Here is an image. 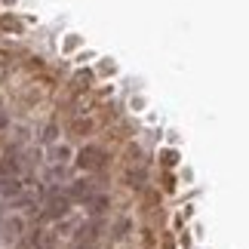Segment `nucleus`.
I'll use <instances>...</instances> for the list:
<instances>
[{"label":"nucleus","instance_id":"f03ea898","mask_svg":"<svg viewBox=\"0 0 249 249\" xmlns=\"http://www.w3.org/2000/svg\"><path fill=\"white\" fill-rule=\"evenodd\" d=\"M71 213V200L62 194V191H50V200H46V218H62V215H68Z\"/></svg>","mask_w":249,"mask_h":249},{"label":"nucleus","instance_id":"f257e3e1","mask_svg":"<svg viewBox=\"0 0 249 249\" xmlns=\"http://www.w3.org/2000/svg\"><path fill=\"white\" fill-rule=\"evenodd\" d=\"M105 160H108V154H105V148L99 145H86L77 151V166L80 169H102Z\"/></svg>","mask_w":249,"mask_h":249},{"label":"nucleus","instance_id":"1a4fd4ad","mask_svg":"<svg viewBox=\"0 0 249 249\" xmlns=\"http://www.w3.org/2000/svg\"><path fill=\"white\" fill-rule=\"evenodd\" d=\"M43 142H55V126H46L43 129Z\"/></svg>","mask_w":249,"mask_h":249},{"label":"nucleus","instance_id":"0eeeda50","mask_svg":"<svg viewBox=\"0 0 249 249\" xmlns=\"http://www.w3.org/2000/svg\"><path fill=\"white\" fill-rule=\"evenodd\" d=\"M160 160H163L166 166H172V163L178 160V154H176V151H160Z\"/></svg>","mask_w":249,"mask_h":249},{"label":"nucleus","instance_id":"423d86ee","mask_svg":"<svg viewBox=\"0 0 249 249\" xmlns=\"http://www.w3.org/2000/svg\"><path fill=\"white\" fill-rule=\"evenodd\" d=\"M0 28H3V31H13V34H18L22 31V22H18V18H0Z\"/></svg>","mask_w":249,"mask_h":249},{"label":"nucleus","instance_id":"20e7f679","mask_svg":"<svg viewBox=\"0 0 249 249\" xmlns=\"http://www.w3.org/2000/svg\"><path fill=\"white\" fill-rule=\"evenodd\" d=\"M0 194L3 197H18L22 194V181L16 176H0Z\"/></svg>","mask_w":249,"mask_h":249},{"label":"nucleus","instance_id":"7ed1b4c3","mask_svg":"<svg viewBox=\"0 0 249 249\" xmlns=\"http://www.w3.org/2000/svg\"><path fill=\"white\" fill-rule=\"evenodd\" d=\"M74 203V200H83V203H89V200L95 197V188H92V181H71V188H68V194H65Z\"/></svg>","mask_w":249,"mask_h":249},{"label":"nucleus","instance_id":"39448f33","mask_svg":"<svg viewBox=\"0 0 249 249\" xmlns=\"http://www.w3.org/2000/svg\"><path fill=\"white\" fill-rule=\"evenodd\" d=\"M105 209H108V197H105V194H99V197L89 200V213L99 215V213H105Z\"/></svg>","mask_w":249,"mask_h":249},{"label":"nucleus","instance_id":"9d476101","mask_svg":"<svg viewBox=\"0 0 249 249\" xmlns=\"http://www.w3.org/2000/svg\"><path fill=\"white\" fill-rule=\"evenodd\" d=\"M9 126V117H6V111H0V129H6Z\"/></svg>","mask_w":249,"mask_h":249},{"label":"nucleus","instance_id":"6e6552de","mask_svg":"<svg viewBox=\"0 0 249 249\" xmlns=\"http://www.w3.org/2000/svg\"><path fill=\"white\" fill-rule=\"evenodd\" d=\"M68 154H71V151H68V148H65V145L53 151V157H55V160H68Z\"/></svg>","mask_w":249,"mask_h":249}]
</instances>
